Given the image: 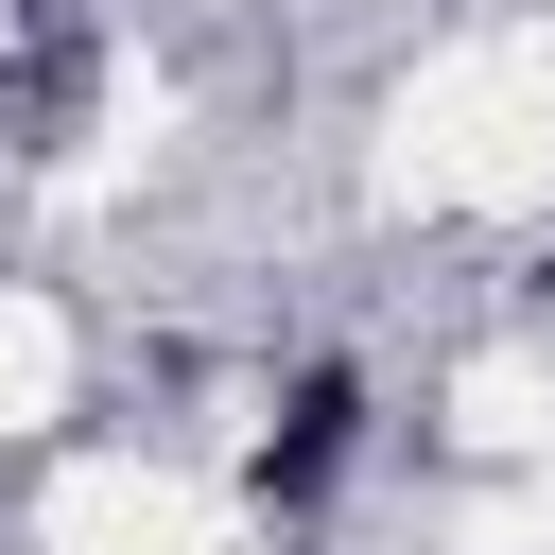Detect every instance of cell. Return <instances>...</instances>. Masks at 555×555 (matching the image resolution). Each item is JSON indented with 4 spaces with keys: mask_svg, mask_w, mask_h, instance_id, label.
<instances>
[{
    "mask_svg": "<svg viewBox=\"0 0 555 555\" xmlns=\"http://www.w3.org/2000/svg\"><path fill=\"white\" fill-rule=\"evenodd\" d=\"M35 555H225V503H208L191 468H139V451H104V468H69V486H52Z\"/></svg>",
    "mask_w": 555,
    "mask_h": 555,
    "instance_id": "7a4b0ae2",
    "label": "cell"
},
{
    "mask_svg": "<svg viewBox=\"0 0 555 555\" xmlns=\"http://www.w3.org/2000/svg\"><path fill=\"white\" fill-rule=\"evenodd\" d=\"M52 399H69V312H52V295H17V278H0V434H35V416H52Z\"/></svg>",
    "mask_w": 555,
    "mask_h": 555,
    "instance_id": "3957f363",
    "label": "cell"
},
{
    "mask_svg": "<svg viewBox=\"0 0 555 555\" xmlns=\"http://www.w3.org/2000/svg\"><path fill=\"white\" fill-rule=\"evenodd\" d=\"M416 208H538L555 191V17L520 35H468L399 87V156H382Z\"/></svg>",
    "mask_w": 555,
    "mask_h": 555,
    "instance_id": "6da1fadb",
    "label": "cell"
}]
</instances>
